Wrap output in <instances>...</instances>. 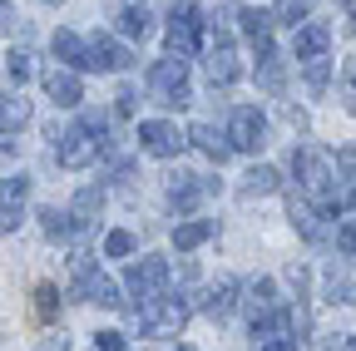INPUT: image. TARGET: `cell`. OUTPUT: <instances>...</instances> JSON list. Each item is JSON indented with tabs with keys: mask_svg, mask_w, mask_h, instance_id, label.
<instances>
[{
	"mask_svg": "<svg viewBox=\"0 0 356 351\" xmlns=\"http://www.w3.org/2000/svg\"><path fill=\"white\" fill-rule=\"evenodd\" d=\"M292 173H297L302 193H307V198H317L322 213H341V208H351L346 193H341V183H337V168H332V158H327L322 149H292Z\"/></svg>",
	"mask_w": 356,
	"mask_h": 351,
	"instance_id": "1",
	"label": "cell"
},
{
	"mask_svg": "<svg viewBox=\"0 0 356 351\" xmlns=\"http://www.w3.org/2000/svg\"><path fill=\"white\" fill-rule=\"evenodd\" d=\"M149 99L163 109H188L193 104V84H188V60L163 55L149 65Z\"/></svg>",
	"mask_w": 356,
	"mask_h": 351,
	"instance_id": "2",
	"label": "cell"
},
{
	"mask_svg": "<svg viewBox=\"0 0 356 351\" xmlns=\"http://www.w3.org/2000/svg\"><path fill=\"white\" fill-rule=\"evenodd\" d=\"M188 312H193V307H188L184 297H173V292H163V297H159V302H149V307H129L134 327L149 332V336H173V332H184Z\"/></svg>",
	"mask_w": 356,
	"mask_h": 351,
	"instance_id": "3",
	"label": "cell"
},
{
	"mask_svg": "<svg viewBox=\"0 0 356 351\" xmlns=\"http://www.w3.org/2000/svg\"><path fill=\"white\" fill-rule=\"evenodd\" d=\"M198 50H203V10L193 6V0H178V6L168 10V55L193 60Z\"/></svg>",
	"mask_w": 356,
	"mask_h": 351,
	"instance_id": "4",
	"label": "cell"
},
{
	"mask_svg": "<svg viewBox=\"0 0 356 351\" xmlns=\"http://www.w3.org/2000/svg\"><path fill=\"white\" fill-rule=\"evenodd\" d=\"M222 20H228V15L213 20V45H208V60H203V74H208L213 90H228V84L243 74L238 50H233V35H228V25H222Z\"/></svg>",
	"mask_w": 356,
	"mask_h": 351,
	"instance_id": "5",
	"label": "cell"
},
{
	"mask_svg": "<svg viewBox=\"0 0 356 351\" xmlns=\"http://www.w3.org/2000/svg\"><path fill=\"white\" fill-rule=\"evenodd\" d=\"M50 139H55V158H60V168H74V173H79V168H89V163H95V158L104 154V144H99L95 134H89L84 124H70L65 134L55 129Z\"/></svg>",
	"mask_w": 356,
	"mask_h": 351,
	"instance_id": "6",
	"label": "cell"
},
{
	"mask_svg": "<svg viewBox=\"0 0 356 351\" xmlns=\"http://www.w3.org/2000/svg\"><path fill=\"white\" fill-rule=\"evenodd\" d=\"M168 262L163 257H139L134 268L124 272V282H129V292L139 297V302H129V307H149V302H159L163 292H168Z\"/></svg>",
	"mask_w": 356,
	"mask_h": 351,
	"instance_id": "7",
	"label": "cell"
},
{
	"mask_svg": "<svg viewBox=\"0 0 356 351\" xmlns=\"http://www.w3.org/2000/svg\"><path fill=\"white\" fill-rule=\"evenodd\" d=\"M74 292L84 302H99V307H124L119 297V282L109 272H99L95 262H89V252H74Z\"/></svg>",
	"mask_w": 356,
	"mask_h": 351,
	"instance_id": "8",
	"label": "cell"
},
{
	"mask_svg": "<svg viewBox=\"0 0 356 351\" xmlns=\"http://www.w3.org/2000/svg\"><path fill=\"white\" fill-rule=\"evenodd\" d=\"M228 144H233V154H257L262 144H267V119H262V109H252V104H238L233 114H228Z\"/></svg>",
	"mask_w": 356,
	"mask_h": 351,
	"instance_id": "9",
	"label": "cell"
},
{
	"mask_svg": "<svg viewBox=\"0 0 356 351\" xmlns=\"http://www.w3.org/2000/svg\"><path fill=\"white\" fill-rule=\"evenodd\" d=\"M208 193H218V179H198V173H184V168L168 173V208H173V213L188 218Z\"/></svg>",
	"mask_w": 356,
	"mask_h": 351,
	"instance_id": "10",
	"label": "cell"
},
{
	"mask_svg": "<svg viewBox=\"0 0 356 351\" xmlns=\"http://www.w3.org/2000/svg\"><path fill=\"white\" fill-rule=\"evenodd\" d=\"M184 144H188V134H178L168 119H144L139 124V149L154 154V158H178Z\"/></svg>",
	"mask_w": 356,
	"mask_h": 351,
	"instance_id": "11",
	"label": "cell"
},
{
	"mask_svg": "<svg viewBox=\"0 0 356 351\" xmlns=\"http://www.w3.org/2000/svg\"><path fill=\"white\" fill-rule=\"evenodd\" d=\"M287 218H292V228H297L307 243H332V228L322 223V218H332V213H322L307 193H292V198H287Z\"/></svg>",
	"mask_w": 356,
	"mask_h": 351,
	"instance_id": "12",
	"label": "cell"
},
{
	"mask_svg": "<svg viewBox=\"0 0 356 351\" xmlns=\"http://www.w3.org/2000/svg\"><path fill=\"white\" fill-rule=\"evenodd\" d=\"M40 84H44V95H50L60 109H79V99H84L79 70H70V65H50V70L40 74Z\"/></svg>",
	"mask_w": 356,
	"mask_h": 351,
	"instance_id": "13",
	"label": "cell"
},
{
	"mask_svg": "<svg viewBox=\"0 0 356 351\" xmlns=\"http://www.w3.org/2000/svg\"><path fill=\"white\" fill-rule=\"evenodd\" d=\"M89 65L104 70V74H119V70L134 65V55H129V45H119L114 35H95L89 40Z\"/></svg>",
	"mask_w": 356,
	"mask_h": 351,
	"instance_id": "14",
	"label": "cell"
},
{
	"mask_svg": "<svg viewBox=\"0 0 356 351\" xmlns=\"http://www.w3.org/2000/svg\"><path fill=\"white\" fill-rule=\"evenodd\" d=\"M25 198H30V179H25V173H15V179L0 183V228H6V233L20 228V208H25Z\"/></svg>",
	"mask_w": 356,
	"mask_h": 351,
	"instance_id": "15",
	"label": "cell"
},
{
	"mask_svg": "<svg viewBox=\"0 0 356 351\" xmlns=\"http://www.w3.org/2000/svg\"><path fill=\"white\" fill-rule=\"evenodd\" d=\"M238 292H243V287H238L233 277H222V282H213V287L198 297V307H203L213 322H222V317H233V312H238V302H243Z\"/></svg>",
	"mask_w": 356,
	"mask_h": 351,
	"instance_id": "16",
	"label": "cell"
},
{
	"mask_svg": "<svg viewBox=\"0 0 356 351\" xmlns=\"http://www.w3.org/2000/svg\"><path fill=\"white\" fill-rule=\"evenodd\" d=\"M327 45H332V25H322V20H307L292 35V55L297 60H317V55H327Z\"/></svg>",
	"mask_w": 356,
	"mask_h": 351,
	"instance_id": "17",
	"label": "cell"
},
{
	"mask_svg": "<svg viewBox=\"0 0 356 351\" xmlns=\"http://www.w3.org/2000/svg\"><path fill=\"white\" fill-rule=\"evenodd\" d=\"M50 50H55V60H60V65H70V70H95V65H89V40H84V35H74V30H55Z\"/></svg>",
	"mask_w": 356,
	"mask_h": 351,
	"instance_id": "18",
	"label": "cell"
},
{
	"mask_svg": "<svg viewBox=\"0 0 356 351\" xmlns=\"http://www.w3.org/2000/svg\"><path fill=\"white\" fill-rule=\"evenodd\" d=\"M277 188H282V173H277L273 163H257V168H248V173H243L238 198H243V203H252V198H267V193H277Z\"/></svg>",
	"mask_w": 356,
	"mask_h": 351,
	"instance_id": "19",
	"label": "cell"
},
{
	"mask_svg": "<svg viewBox=\"0 0 356 351\" xmlns=\"http://www.w3.org/2000/svg\"><path fill=\"white\" fill-rule=\"evenodd\" d=\"M188 144H193V149H203L213 163H228V158H233L228 134H222V129H213V124H193V129H188Z\"/></svg>",
	"mask_w": 356,
	"mask_h": 351,
	"instance_id": "20",
	"label": "cell"
},
{
	"mask_svg": "<svg viewBox=\"0 0 356 351\" xmlns=\"http://www.w3.org/2000/svg\"><path fill=\"white\" fill-rule=\"evenodd\" d=\"M114 30H119L124 40H144V35L154 30V15L139 6V0H129V6H119V15H114Z\"/></svg>",
	"mask_w": 356,
	"mask_h": 351,
	"instance_id": "21",
	"label": "cell"
},
{
	"mask_svg": "<svg viewBox=\"0 0 356 351\" xmlns=\"http://www.w3.org/2000/svg\"><path fill=\"white\" fill-rule=\"evenodd\" d=\"M213 233H218L213 218H193V223H178V228H173V247H178V252H193V247H203Z\"/></svg>",
	"mask_w": 356,
	"mask_h": 351,
	"instance_id": "22",
	"label": "cell"
},
{
	"mask_svg": "<svg viewBox=\"0 0 356 351\" xmlns=\"http://www.w3.org/2000/svg\"><path fill=\"white\" fill-rule=\"evenodd\" d=\"M30 119H35V109H30V99H25V95H0V129H6V134L25 129Z\"/></svg>",
	"mask_w": 356,
	"mask_h": 351,
	"instance_id": "23",
	"label": "cell"
},
{
	"mask_svg": "<svg viewBox=\"0 0 356 351\" xmlns=\"http://www.w3.org/2000/svg\"><path fill=\"white\" fill-rule=\"evenodd\" d=\"M327 302H341V307H356V277L341 268V262H332V268H327Z\"/></svg>",
	"mask_w": 356,
	"mask_h": 351,
	"instance_id": "24",
	"label": "cell"
},
{
	"mask_svg": "<svg viewBox=\"0 0 356 351\" xmlns=\"http://www.w3.org/2000/svg\"><path fill=\"white\" fill-rule=\"evenodd\" d=\"M248 312L252 317H267V312H277V282L273 277H257V282H248Z\"/></svg>",
	"mask_w": 356,
	"mask_h": 351,
	"instance_id": "25",
	"label": "cell"
},
{
	"mask_svg": "<svg viewBox=\"0 0 356 351\" xmlns=\"http://www.w3.org/2000/svg\"><path fill=\"white\" fill-rule=\"evenodd\" d=\"M99 208H104V188H79V193H74V203H70L74 228H89V223L99 218Z\"/></svg>",
	"mask_w": 356,
	"mask_h": 351,
	"instance_id": "26",
	"label": "cell"
},
{
	"mask_svg": "<svg viewBox=\"0 0 356 351\" xmlns=\"http://www.w3.org/2000/svg\"><path fill=\"white\" fill-rule=\"evenodd\" d=\"M337 183H341L346 203H356V144H341L337 149Z\"/></svg>",
	"mask_w": 356,
	"mask_h": 351,
	"instance_id": "27",
	"label": "cell"
},
{
	"mask_svg": "<svg viewBox=\"0 0 356 351\" xmlns=\"http://www.w3.org/2000/svg\"><path fill=\"white\" fill-rule=\"evenodd\" d=\"M40 228H44V238H70L74 233V213L70 208H40Z\"/></svg>",
	"mask_w": 356,
	"mask_h": 351,
	"instance_id": "28",
	"label": "cell"
},
{
	"mask_svg": "<svg viewBox=\"0 0 356 351\" xmlns=\"http://www.w3.org/2000/svg\"><path fill=\"white\" fill-rule=\"evenodd\" d=\"M302 79H307V90H312V95H322V90H327V79H332L327 55H317V60H302Z\"/></svg>",
	"mask_w": 356,
	"mask_h": 351,
	"instance_id": "29",
	"label": "cell"
},
{
	"mask_svg": "<svg viewBox=\"0 0 356 351\" xmlns=\"http://www.w3.org/2000/svg\"><path fill=\"white\" fill-rule=\"evenodd\" d=\"M273 25H307V0H277L273 6Z\"/></svg>",
	"mask_w": 356,
	"mask_h": 351,
	"instance_id": "30",
	"label": "cell"
},
{
	"mask_svg": "<svg viewBox=\"0 0 356 351\" xmlns=\"http://www.w3.org/2000/svg\"><path fill=\"white\" fill-rule=\"evenodd\" d=\"M6 70H10V79H15V84H25V79H35V55L15 45V50L6 55Z\"/></svg>",
	"mask_w": 356,
	"mask_h": 351,
	"instance_id": "31",
	"label": "cell"
},
{
	"mask_svg": "<svg viewBox=\"0 0 356 351\" xmlns=\"http://www.w3.org/2000/svg\"><path fill=\"white\" fill-rule=\"evenodd\" d=\"M332 243H337V252H341L346 262H356V218H346V223L332 228Z\"/></svg>",
	"mask_w": 356,
	"mask_h": 351,
	"instance_id": "32",
	"label": "cell"
},
{
	"mask_svg": "<svg viewBox=\"0 0 356 351\" xmlns=\"http://www.w3.org/2000/svg\"><path fill=\"white\" fill-rule=\"evenodd\" d=\"M55 312H60V292H55L50 282H44V287H35V317H40V322H50Z\"/></svg>",
	"mask_w": 356,
	"mask_h": 351,
	"instance_id": "33",
	"label": "cell"
},
{
	"mask_svg": "<svg viewBox=\"0 0 356 351\" xmlns=\"http://www.w3.org/2000/svg\"><path fill=\"white\" fill-rule=\"evenodd\" d=\"M257 65H262V90H267V95H282V60L267 55V60H257Z\"/></svg>",
	"mask_w": 356,
	"mask_h": 351,
	"instance_id": "34",
	"label": "cell"
},
{
	"mask_svg": "<svg viewBox=\"0 0 356 351\" xmlns=\"http://www.w3.org/2000/svg\"><path fill=\"white\" fill-rule=\"evenodd\" d=\"M104 252H109V257H129V252H134V233H129V228H114V233L104 238Z\"/></svg>",
	"mask_w": 356,
	"mask_h": 351,
	"instance_id": "35",
	"label": "cell"
},
{
	"mask_svg": "<svg viewBox=\"0 0 356 351\" xmlns=\"http://www.w3.org/2000/svg\"><path fill=\"white\" fill-rule=\"evenodd\" d=\"M134 109H139V90H129V84H124V90L114 95V114L119 119H134Z\"/></svg>",
	"mask_w": 356,
	"mask_h": 351,
	"instance_id": "36",
	"label": "cell"
},
{
	"mask_svg": "<svg viewBox=\"0 0 356 351\" xmlns=\"http://www.w3.org/2000/svg\"><path fill=\"white\" fill-rule=\"evenodd\" d=\"M341 95H346V109H356V55L341 65Z\"/></svg>",
	"mask_w": 356,
	"mask_h": 351,
	"instance_id": "37",
	"label": "cell"
},
{
	"mask_svg": "<svg viewBox=\"0 0 356 351\" xmlns=\"http://www.w3.org/2000/svg\"><path fill=\"white\" fill-rule=\"evenodd\" d=\"M95 351H129V341H124L119 332H99V336H95Z\"/></svg>",
	"mask_w": 356,
	"mask_h": 351,
	"instance_id": "38",
	"label": "cell"
},
{
	"mask_svg": "<svg viewBox=\"0 0 356 351\" xmlns=\"http://www.w3.org/2000/svg\"><path fill=\"white\" fill-rule=\"evenodd\" d=\"M257 351H302L297 336H273V341H257Z\"/></svg>",
	"mask_w": 356,
	"mask_h": 351,
	"instance_id": "39",
	"label": "cell"
},
{
	"mask_svg": "<svg viewBox=\"0 0 356 351\" xmlns=\"http://www.w3.org/2000/svg\"><path fill=\"white\" fill-rule=\"evenodd\" d=\"M277 114H282V124H292V129H297V134L307 129V109H297V104H282Z\"/></svg>",
	"mask_w": 356,
	"mask_h": 351,
	"instance_id": "40",
	"label": "cell"
},
{
	"mask_svg": "<svg viewBox=\"0 0 356 351\" xmlns=\"http://www.w3.org/2000/svg\"><path fill=\"white\" fill-rule=\"evenodd\" d=\"M35 351H70V336H65V332H50V336H44V341L35 346Z\"/></svg>",
	"mask_w": 356,
	"mask_h": 351,
	"instance_id": "41",
	"label": "cell"
},
{
	"mask_svg": "<svg viewBox=\"0 0 356 351\" xmlns=\"http://www.w3.org/2000/svg\"><path fill=\"white\" fill-rule=\"evenodd\" d=\"M327 351H356V336H351V332H337V336L327 341Z\"/></svg>",
	"mask_w": 356,
	"mask_h": 351,
	"instance_id": "42",
	"label": "cell"
},
{
	"mask_svg": "<svg viewBox=\"0 0 356 351\" xmlns=\"http://www.w3.org/2000/svg\"><path fill=\"white\" fill-rule=\"evenodd\" d=\"M346 35H356V6H346V25H341Z\"/></svg>",
	"mask_w": 356,
	"mask_h": 351,
	"instance_id": "43",
	"label": "cell"
},
{
	"mask_svg": "<svg viewBox=\"0 0 356 351\" xmlns=\"http://www.w3.org/2000/svg\"><path fill=\"white\" fill-rule=\"evenodd\" d=\"M6 15H10V0H0V25H6Z\"/></svg>",
	"mask_w": 356,
	"mask_h": 351,
	"instance_id": "44",
	"label": "cell"
},
{
	"mask_svg": "<svg viewBox=\"0 0 356 351\" xmlns=\"http://www.w3.org/2000/svg\"><path fill=\"white\" fill-rule=\"evenodd\" d=\"M44 6H65V0H44Z\"/></svg>",
	"mask_w": 356,
	"mask_h": 351,
	"instance_id": "45",
	"label": "cell"
},
{
	"mask_svg": "<svg viewBox=\"0 0 356 351\" xmlns=\"http://www.w3.org/2000/svg\"><path fill=\"white\" fill-rule=\"evenodd\" d=\"M178 351H193V346H178Z\"/></svg>",
	"mask_w": 356,
	"mask_h": 351,
	"instance_id": "46",
	"label": "cell"
}]
</instances>
